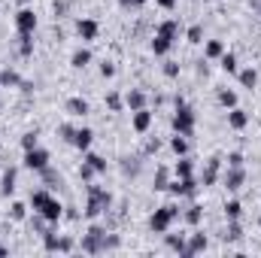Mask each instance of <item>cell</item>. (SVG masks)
Returning a JSON list of instances; mask_svg holds the SVG:
<instances>
[{
    "instance_id": "ee69618b",
    "label": "cell",
    "mask_w": 261,
    "mask_h": 258,
    "mask_svg": "<svg viewBox=\"0 0 261 258\" xmlns=\"http://www.w3.org/2000/svg\"><path fill=\"white\" fill-rule=\"evenodd\" d=\"M164 76H167V79H176V76H179V64L167 61V64H164Z\"/></svg>"
},
{
    "instance_id": "603a6c76",
    "label": "cell",
    "mask_w": 261,
    "mask_h": 258,
    "mask_svg": "<svg viewBox=\"0 0 261 258\" xmlns=\"http://www.w3.org/2000/svg\"><path fill=\"white\" fill-rule=\"evenodd\" d=\"M237 79L243 88H255L258 85V70L255 67H246V70H237Z\"/></svg>"
},
{
    "instance_id": "d6986e66",
    "label": "cell",
    "mask_w": 261,
    "mask_h": 258,
    "mask_svg": "<svg viewBox=\"0 0 261 258\" xmlns=\"http://www.w3.org/2000/svg\"><path fill=\"white\" fill-rule=\"evenodd\" d=\"M170 49H173V40H170V37H164V34H155V37H152V55L164 58Z\"/></svg>"
},
{
    "instance_id": "52a82bcc",
    "label": "cell",
    "mask_w": 261,
    "mask_h": 258,
    "mask_svg": "<svg viewBox=\"0 0 261 258\" xmlns=\"http://www.w3.org/2000/svg\"><path fill=\"white\" fill-rule=\"evenodd\" d=\"M197 189H200V183H197L195 176H176V179L167 186V192L173 194V197H195Z\"/></svg>"
},
{
    "instance_id": "5bb4252c",
    "label": "cell",
    "mask_w": 261,
    "mask_h": 258,
    "mask_svg": "<svg viewBox=\"0 0 261 258\" xmlns=\"http://www.w3.org/2000/svg\"><path fill=\"white\" fill-rule=\"evenodd\" d=\"M186 249H189V258L197 255V252H206V249H210V240H206V234H200V231L189 234V240H186Z\"/></svg>"
},
{
    "instance_id": "f35d334b",
    "label": "cell",
    "mask_w": 261,
    "mask_h": 258,
    "mask_svg": "<svg viewBox=\"0 0 261 258\" xmlns=\"http://www.w3.org/2000/svg\"><path fill=\"white\" fill-rule=\"evenodd\" d=\"M186 40H189L192 46H197V43H203V28H200V24H192V28L186 31Z\"/></svg>"
},
{
    "instance_id": "d590c367",
    "label": "cell",
    "mask_w": 261,
    "mask_h": 258,
    "mask_svg": "<svg viewBox=\"0 0 261 258\" xmlns=\"http://www.w3.org/2000/svg\"><path fill=\"white\" fill-rule=\"evenodd\" d=\"M219 67L225 70V73H237L240 67H237V55H231V52H225L222 58H219Z\"/></svg>"
},
{
    "instance_id": "8fae6325",
    "label": "cell",
    "mask_w": 261,
    "mask_h": 258,
    "mask_svg": "<svg viewBox=\"0 0 261 258\" xmlns=\"http://www.w3.org/2000/svg\"><path fill=\"white\" fill-rule=\"evenodd\" d=\"M222 155H213L210 161H206V170H203V176H200V186L206 189V186H216V179H219V173H222Z\"/></svg>"
},
{
    "instance_id": "d4e9b609",
    "label": "cell",
    "mask_w": 261,
    "mask_h": 258,
    "mask_svg": "<svg viewBox=\"0 0 261 258\" xmlns=\"http://www.w3.org/2000/svg\"><path fill=\"white\" fill-rule=\"evenodd\" d=\"M173 176H195V164H192V158L179 155V161L173 164Z\"/></svg>"
},
{
    "instance_id": "4dcf8cb0",
    "label": "cell",
    "mask_w": 261,
    "mask_h": 258,
    "mask_svg": "<svg viewBox=\"0 0 261 258\" xmlns=\"http://www.w3.org/2000/svg\"><path fill=\"white\" fill-rule=\"evenodd\" d=\"M216 97H219V104H222L225 110L237 107V91H234V88H219V94H216Z\"/></svg>"
},
{
    "instance_id": "30bf717a",
    "label": "cell",
    "mask_w": 261,
    "mask_h": 258,
    "mask_svg": "<svg viewBox=\"0 0 261 258\" xmlns=\"http://www.w3.org/2000/svg\"><path fill=\"white\" fill-rule=\"evenodd\" d=\"M15 31H18V34H34V31H37V12L28 9V6L18 9V12H15Z\"/></svg>"
},
{
    "instance_id": "ac0fdd59",
    "label": "cell",
    "mask_w": 261,
    "mask_h": 258,
    "mask_svg": "<svg viewBox=\"0 0 261 258\" xmlns=\"http://www.w3.org/2000/svg\"><path fill=\"white\" fill-rule=\"evenodd\" d=\"M186 240H189V234H164V243H167V249H173V252H179L182 258H189V249H186Z\"/></svg>"
},
{
    "instance_id": "44dd1931",
    "label": "cell",
    "mask_w": 261,
    "mask_h": 258,
    "mask_svg": "<svg viewBox=\"0 0 261 258\" xmlns=\"http://www.w3.org/2000/svg\"><path fill=\"white\" fill-rule=\"evenodd\" d=\"M0 194L3 197L15 194V167H6L3 170V176H0Z\"/></svg>"
},
{
    "instance_id": "7c38bea8",
    "label": "cell",
    "mask_w": 261,
    "mask_h": 258,
    "mask_svg": "<svg viewBox=\"0 0 261 258\" xmlns=\"http://www.w3.org/2000/svg\"><path fill=\"white\" fill-rule=\"evenodd\" d=\"M76 34H79V40L91 43V40H97V34H100V24H97L94 18H79V21H76Z\"/></svg>"
},
{
    "instance_id": "7402d4cb",
    "label": "cell",
    "mask_w": 261,
    "mask_h": 258,
    "mask_svg": "<svg viewBox=\"0 0 261 258\" xmlns=\"http://www.w3.org/2000/svg\"><path fill=\"white\" fill-rule=\"evenodd\" d=\"M225 55V46H222V40H206L203 43V58H210V61H219Z\"/></svg>"
},
{
    "instance_id": "e0dca14e",
    "label": "cell",
    "mask_w": 261,
    "mask_h": 258,
    "mask_svg": "<svg viewBox=\"0 0 261 258\" xmlns=\"http://www.w3.org/2000/svg\"><path fill=\"white\" fill-rule=\"evenodd\" d=\"M67 113H70L73 119H85V116L91 113V107H88L85 97H70V100H67Z\"/></svg>"
},
{
    "instance_id": "681fc988",
    "label": "cell",
    "mask_w": 261,
    "mask_h": 258,
    "mask_svg": "<svg viewBox=\"0 0 261 258\" xmlns=\"http://www.w3.org/2000/svg\"><path fill=\"white\" fill-rule=\"evenodd\" d=\"M6 252H9V249H6V246H3V243H0V255H6Z\"/></svg>"
},
{
    "instance_id": "8d00e7d4",
    "label": "cell",
    "mask_w": 261,
    "mask_h": 258,
    "mask_svg": "<svg viewBox=\"0 0 261 258\" xmlns=\"http://www.w3.org/2000/svg\"><path fill=\"white\" fill-rule=\"evenodd\" d=\"M40 146V134L37 131H28V134H21V149L28 152V149H37Z\"/></svg>"
},
{
    "instance_id": "d6a6232c",
    "label": "cell",
    "mask_w": 261,
    "mask_h": 258,
    "mask_svg": "<svg viewBox=\"0 0 261 258\" xmlns=\"http://www.w3.org/2000/svg\"><path fill=\"white\" fill-rule=\"evenodd\" d=\"M28 210H31V203L15 200V203L9 207V219H12V222H24V219H28Z\"/></svg>"
},
{
    "instance_id": "cb8c5ba5",
    "label": "cell",
    "mask_w": 261,
    "mask_h": 258,
    "mask_svg": "<svg viewBox=\"0 0 261 258\" xmlns=\"http://www.w3.org/2000/svg\"><path fill=\"white\" fill-rule=\"evenodd\" d=\"M155 34H164V37H170L173 43H176V37H179V21L176 18H167V21H161L158 24V31Z\"/></svg>"
},
{
    "instance_id": "f6af8a7d",
    "label": "cell",
    "mask_w": 261,
    "mask_h": 258,
    "mask_svg": "<svg viewBox=\"0 0 261 258\" xmlns=\"http://www.w3.org/2000/svg\"><path fill=\"white\" fill-rule=\"evenodd\" d=\"M73 125H61V128H58V137H61V140H67V143H70V140H73Z\"/></svg>"
},
{
    "instance_id": "f5cc1de1",
    "label": "cell",
    "mask_w": 261,
    "mask_h": 258,
    "mask_svg": "<svg viewBox=\"0 0 261 258\" xmlns=\"http://www.w3.org/2000/svg\"><path fill=\"white\" fill-rule=\"evenodd\" d=\"M258 9H261V0H258Z\"/></svg>"
},
{
    "instance_id": "74e56055",
    "label": "cell",
    "mask_w": 261,
    "mask_h": 258,
    "mask_svg": "<svg viewBox=\"0 0 261 258\" xmlns=\"http://www.w3.org/2000/svg\"><path fill=\"white\" fill-rule=\"evenodd\" d=\"M85 161L97 170V173H107V161L100 158V155H94V152H85Z\"/></svg>"
},
{
    "instance_id": "5b68a950",
    "label": "cell",
    "mask_w": 261,
    "mask_h": 258,
    "mask_svg": "<svg viewBox=\"0 0 261 258\" xmlns=\"http://www.w3.org/2000/svg\"><path fill=\"white\" fill-rule=\"evenodd\" d=\"M82 252H88V255H97V252H107V231L100 228V225H91L88 228V234H82Z\"/></svg>"
},
{
    "instance_id": "b9f144b4",
    "label": "cell",
    "mask_w": 261,
    "mask_h": 258,
    "mask_svg": "<svg viewBox=\"0 0 261 258\" xmlns=\"http://www.w3.org/2000/svg\"><path fill=\"white\" fill-rule=\"evenodd\" d=\"M243 152H228V167H243Z\"/></svg>"
},
{
    "instance_id": "836d02e7",
    "label": "cell",
    "mask_w": 261,
    "mask_h": 258,
    "mask_svg": "<svg viewBox=\"0 0 261 258\" xmlns=\"http://www.w3.org/2000/svg\"><path fill=\"white\" fill-rule=\"evenodd\" d=\"M170 149H173L176 155H189V137L173 134V137H170Z\"/></svg>"
},
{
    "instance_id": "1f68e13d",
    "label": "cell",
    "mask_w": 261,
    "mask_h": 258,
    "mask_svg": "<svg viewBox=\"0 0 261 258\" xmlns=\"http://www.w3.org/2000/svg\"><path fill=\"white\" fill-rule=\"evenodd\" d=\"M167 186H170V170H167V167H158L152 189H155V192H167Z\"/></svg>"
},
{
    "instance_id": "c3c4849f",
    "label": "cell",
    "mask_w": 261,
    "mask_h": 258,
    "mask_svg": "<svg viewBox=\"0 0 261 258\" xmlns=\"http://www.w3.org/2000/svg\"><path fill=\"white\" fill-rule=\"evenodd\" d=\"M158 146H161V143H158V140H152V143H149V146H146V152H149V155H152V152H158Z\"/></svg>"
},
{
    "instance_id": "7a4b0ae2",
    "label": "cell",
    "mask_w": 261,
    "mask_h": 258,
    "mask_svg": "<svg viewBox=\"0 0 261 258\" xmlns=\"http://www.w3.org/2000/svg\"><path fill=\"white\" fill-rule=\"evenodd\" d=\"M179 216H182V210H179L176 203H164V207H158V210L149 216V228H152V234H161V237H164V234L170 231V225H173Z\"/></svg>"
},
{
    "instance_id": "484cf974",
    "label": "cell",
    "mask_w": 261,
    "mask_h": 258,
    "mask_svg": "<svg viewBox=\"0 0 261 258\" xmlns=\"http://www.w3.org/2000/svg\"><path fill=\"white\" fill-rule=\"evenodd\" d=\"M88 64H91V52H88V49H76V52L70 55V67H76V70H85Z\"/></svg>"
},
{
    "instance_id": "277c9868",
    "label": "cell",
    "mask_w": 261,
    "mask_h": 258,
    "mask_svg": "<svg viewBox=\"0 0 261 258\" xmlns=\"http://www.w3.org/2000/svg\"><path fill=\"white\" fill-rule=\"evenodd\" d=\"M88 192V203H85V219H97L100 213H107L113 207V194L100 186H85Z\"/></svg>"
},
{
    "instance_id": "4316f807",
    "label": "cell",
    "mask_w": 261,
    "mask_h": 258,
    "mask_svg": "<svg viewBox=\"0 0 261 258\" xmlns=\"http://www.w3.org/2000/svg\"><path fill=\"white\" fill-rule=\"evenodd\" d=\"M182 219H186V225H192V228H197L200 222H203V207H197V203H192L186 213H182Z\"/></svg>"
},
{
    "instance_id": "ffe728a7",
    "label": "cell",
    "mask_w": 261,
    "mask_h": 258,
    "mask_svg": "<svg viewBox=\"0 0 261 258\" xmlns=\"http://www.w3.org/2000/svg\"><path fill=\"white\" fill-rule=\"evenodd\" d=\"M125 107H128L130 113L134 110H143L146 107V91L143 88H130L128 94H125Z\"/></svg>"
},
{
    "instance_id": "ba28073f",
    "label": "cell",
    "mask_w": 261,
    "mask_h": 258,
    "mask_svg": "<svg viewBox=\"0 0 261 258\" xmlns=\"http://www.w3.org/2000/svg\"><path fill=\"white\" fill-rule=\"evenodd\" d=\"M243 183H246V167H228V170L222 173V186H225L228 192H240Z\"/></svg>"
},
{
    "instance_id": "8992f818",
    "label": "cell",
    "mask_w": 261,
    "mask_h": 258,
    "mask_svg": "<svg viewBox=\"0 0 261 258\" xmlns=\"http://www.w3.org/2000/svg\"><path fill=\"white\" fill-rule=\"evenodd\" d=\"M49 161H52V155H49L43 146H37V149H28V152H24V158H21V164H24L28 170H37V173H43V170L49 167Z\"/></svg>"
},
{
    "instance_id": "816d5d0a",
    "label": "cell",
    "mask_w": 261,
    "mask_h": 258,
    "mask_svg": "<svg viewBox=\"0 0 261 258\" xmlns=\"http://www.w3.org/2000/svg\"><path fill=\"white\" fill-rule=\"evenodd\" d=\"M258 228H261V219H258Z\"/></svg>"
},
{
    "instance_id": "3957f363",
    "label": "cell",
    "mask_w": 261,
    "mask_h": 258,
    "mask_svg": "<svg viewBox=\"0 0 261 258\" xmlns=\"http://www.w3.org/2000/svg\"><path fill=\"white\" fill-rule=\"evenodd\" d=\"M170 125H173V134H182V137H192V134H195L197 116H195V110H192L182 97H176V113H173Z\"/></svg>"
},
{
    "instance_id": "f546056e",
    "label": "cell",
    "mask_w": 261,
    "mask_h": 258,
    "mask_svg": "<svg viewBox=\"0 0 261 258\" xmlns=\"http://www.w3.org/2000/svg\"><path fill=\"white\" fill-rule=\"evenodd\" d=\"M21 82H24V79H21L15 70H9V67L0 73V85H9V88H21Z\"/></svg>"
},
{
    "instance_id": "e575fe53",
    "label": "cell",
    "mask_w": 261,
    "mask_h": 258,
    "mask_svg": "<svg viewBox=\"0 0 261 258\" xmlns=\"http://www.w3.org/2000/svg\"><path fill=\"white\" fill-rule=\"evenodd\" d=\"M240 216H243V203H240V200H228V203H225V219L234 222V219H240Z\"/></svg>"
},
{
    "instance_id": "9a60e30c",
    "label": "cell",
    "mask_w": 261,
    "mask_h": 258,
    "mask_svg": "<svg viewBox=\"0 0 261 258\" xmlns=\"http://www.w3.org/2000/svg\"><path fill=\"white\" fill-rule=\"evenodd\" d=\"M246 125H249V113L240 110V107H231V110H228V128L231 131H243Z\"/></svg>"
},
{
    "instance_id": "6da1fadb",
    "label": "cell",
    "mask_w": 261,
    "mask_h": 258,
    "mask_svg": "<svg viewBox=\"0 0 261 258\" xmlns=\"http://www.w3.org/2000/svg\"><path fill=\"white\" fill-rule=\"evenodd\" d=\"M28 203H31V210H34V213L46 216L52 225H58V222L64 219V203L49 192V189H37V192H31V200H28Z\"/></svg>"
},
{
    "instance_id": "db71d44e",
    "label": "cell",
    "mask_w": 261,
    "mask_h": 258,
    "mask_svg": "<svg viewBox=\"0 0 261 258\" xmlns=\"http://www.w3.org/2000/svg\"><path fill=\"white\" fill-rule=\"evenodd\" d=\"M0 88H3V85H0Z\"/></svg>"
},
{
    "instance_id": "83f0119b",
    "label": "cell",
    "mask_w": 261,
    "mask_h": 258,
    "mask_svg": "<svg viewBox=\"0 0 261 258\" xmlns=\"http://www.w3.org/2000/svg\"><path fill=\"white\" fill-rule=\"evenodd\" d=\"M225 243H237L240 237H243V228H240V219H234V222H228V228H225Z\"/></svg>"
},
{
    "instance_id": "bcb514c9",
    "label": "cell",
    "mask_w": 261,
    "mask_h": 258,
    "mask_svg": "<svg viewBox=\"0 0 261 258\" xmlns=\"http://www.w3.org/2000/svg\"><path fill=\"white\" fill-rule=\"evenodd\" d=\"M119 3H122L125 9H143V6H146V0H119Z\"/></svg>"
},
{
    "instance_id": "f907efd6",
    "label": "cell",
    "mask_w": 261,
    "mask_h": 258,
    "mask_svg": "<svg viewBox=\"0 0 261 258\" xmlns=\"http://www.w3.org/2000/svg\"><path fill=\"white\" fill-rule=\"evenodd\" d=\"M15 3H28V0H15Z\"/></svg>"
},
{
    "instance_id": "f1b7e54d",
    "label": "cell",
    "mask_w": 261,
    "mask_h": 258,
    "mask_svg": "<svg viewBox=\"0 0 261 258\" xmlns=\"http://www.w3.org/2000/svg\"><path fill=\"white\" fill-rule=\"evenodd\" d=\"M34 34H18V55L21 58H31L34 55V40H31Z\"/></svg>"
},
{
    "instance_id": "9c48e42d",
    "label": "cell",
    "mask_w": 261,
    "mask_h": 258,
    "mask_svg": "<svg viewBox=\"0 0 261 258\" xmlns=\"http://www.w3.org/2000/svg\"><path fill=\"white\" fill-rule=\"evenodd\" d=\"M43 246H46V252H73V240L70 237H58L55 231L43 234Z\"/></svg>"
},
{
    "instance_id": "2e32d148",
    "label": "cell",
    "mask_w": 261,
    "mask_h": 258,
    "mask_svg": "<svg viewBox=\"0 0 261 258\" xmlns=\"http://www.w3.org/2000/svg\"><path fill=\"white\" fill-rule=\"evenodd\" d=\"M130 125L137 134H146V131L152 128V113L143 107V110H134V119H130Z\"/></svg>"
},
{
    "instance_id": "60d3db41",
    "label": "cell",
    "mask_w": 261,
    "mask_h": 258,
    "mask_svg": "<svg viewBox=\"0 0 261 258\" xmlns=\"http://www.w3.org/2000/svg\"><path fill=\"white\" fill-rule=\"evenodd\" d=\"M107 107H110L113 113H122V97H119L116 91H110V94H107Z\"/></svg>"
},
{
    "instance_id": "4fadbf2b",
    "label": "cell",
    "mask_w": 261,
    "mask_h": 258,
    "mask_svg": "<svg viewBox=\"0 0 261 258\" xmlns=\"http://www.w3.org/2000/svg\"><path fill=\"white\" fill-rule=\"evenodd\" d=\"M91 143H94V131H91V128H76V131H73L70 146H76L79 152H88V149H91Z\"/></svg>"
},
{
    "instance_id": "7bdbcfd3",
    "label": "cell",
    "mask_w": 261,
    "mask_h": 258,
    "mask_svg": "<svg viewBox=\"0 0 261 258\" xmlns=\"http://www.w3.org/2000/svg\"><path fill=\"white\" fill-rule=\"evenodd\" d=\"M100 76H103V79H113V76H116V64L103 61V64H100Z\"/></svg>"
},
{
    "instance_id": "ab89813d",
    "label": "cell",
    "mask_w": 261,
    "mask_h": 258,
    "mask_svg": "<svg viewBox=\"0 0 261 258\" xmlns=\"http://www.w3.org/2000/svg\"><path fill=\"white\" fill-rule=\"evenodd\" d=\"M94 176H97V170H94L88 161H82V167H79V179H82V183H91Z\"/></svg>"
},
{
    "instance_id": "7dc6e473",
    "label": "cell",
    "mask_w": 261,
    "mask_h": 258,
    "mask_svg": "<svg viewBox=\"0 0 261 258\" xmlns=\"http://www.w3.org/2000/svg\"><path fill=\"white\" fill-rule=\"evenodd\" d=\"M155 3H158L161 9H176V3H179V0H155Z\"/></svg>"
}]
</instances>
